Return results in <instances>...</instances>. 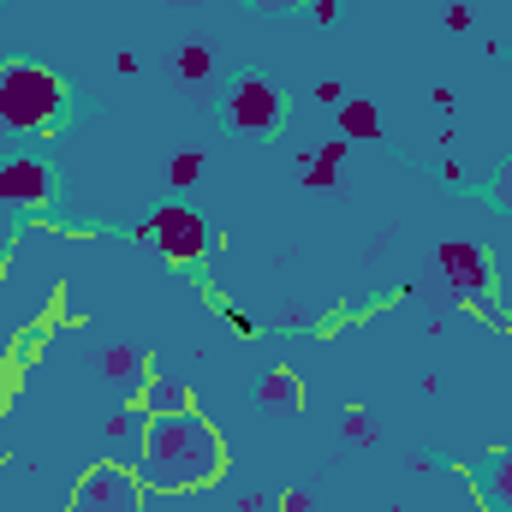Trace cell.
<instances>
[{
	"instance_id": "6da1fadb",
	"label": "cell",
	"mask_w": 512,
	"mask_h": 512,
	"mask_svg": "<svg viewBox=\"0 0 512 512\" xmlns=\"http://www.w3.org/2000/svg\"><path fill=\"white\" fill-rule=\"evenodd\" d=\"M227 465L221 453V435L197 417V411H167V417H149L143 423V441H137V477L149 489H197V483H215Z\"/></svg>"
},
{
	"instance_id": "7a4b0ae2",
	"label": "cell",
	"mask_w": 512,
	"mask_h": 512,
	"mask_svg": "<svg viewBox=\"0 0 512 512\" xmlns=\"http://www.w3.org/2000/svg\"><path fill=\"white\" fill-rule=\"evenodd\" d=\"M60 114H66V90H60V78H54V72L24 66V60L0 66V126H12V131H54V126H60Z\"/></svg>"
},
{
	"instance_id": "3957f363",
	"label": "cell",
	"mask_w": 512,
	"mask_h": 512,
	"mask_svg": "<svg viewBox=\"0 0 512 512\" xmlns=\"http://www.w3.org/2000/svg\"><path fill=\"white\" fill-rule=\"evenodd\" d=\"M72 512H143V477H131L126 465H96L78 477Z\"/></svg>"
},
{
	"instance_id": "277c9868",
	"label": "cell",
	"mask_w": 512,
	"mask_h": 512,
	"mask_svg": "<svg viewBox=\"0 0 512 512\" xmlns=\"http://www.w3.org/2000/svg\"><path fill=\"white\" fill-rule=\"evenodd\" d=\"M143 239H155L167 262H197L203 245H209V227H203L197 209H155L143 221Z\"/></svg>"
},
{
	"instance_id": "5b68a950",
	"label": "cell",
	"mask_w": 512,
	"mask_h": 512,
	"mask_svg": "<svg viewBox=\"0 0 512 512\" xmlns=\"http://www.w3.org/2000/svg\"><path fill=\"white\" fill-rule=\"evenodd\" d=\"M441 274L465 292V298H489V262H483V251L477 245H459V239H447L441 245Z\"/></svg>"
},
{
	"instance_id": "8992f818",
	"label": "cell",
	"mask_w": 512,
	"mask_h": 512,
	"mask_svg": "<svg viewBox=\"0 0 512 512\" xmlns=\"http://www.w3.org/2000/svg\"><path fill=\"white\" fill-rule=\"evenodd\" d=\"M274 120H280V96H274L268 84H256L251 78V84L233 90V126L239 131H268Z\"/></svg>"
},
{
	"instance_id": "52a82bcc",
	"label": "cell",
	"mask_w": 512,
	"mask_h": 512,
	"mask_svg": "<svg viewBox=\"0 0 512 512\" xmlns=\"http://www.w3.org/2000/svg\"><path fill=\"white\" fill-rule=\"evenodd\" d=\"M0 197H6V203H42V197H48L42 161H6V167H0Z\"/></svg>"
},
{
	"instance_id": "ba28073f",
	"label": "cell",
	"mask_w": 512,
	"mask_h": 512,
	"mask_svg": "<svg viewBox=\"0 0 512 512\" xmlns=\"http://www.w3.org/2000/svg\"><path fill=\"white\" fill-rule=\"evenodd\" d=\"M102 376L114 382V393H120V399H131V393L143 387V352H131V346H114V352L102 358Z\"/></svg>"
},
{
	"instance_id": "9c48e42d",
	"label": "cell",
	"mask_w": 512,
	"mask_h": 512,
	"mask_svg": "<svg viewBox=\"0 0 512 512\" xmlns=\"http://www.w3.org/2000/svg\"><path fill=\"white\" fill-rule=\"evenodd\" d=\"M483 501H489V512H512V447L483 459Z\"/></svg>"
},
{
	"instance_id": "30bf717a",
	"label": "cell",
	"mask_w": 512,
	"mask_h": 512,
	"mask_svg": "<svg viewBox=\"0 0 512 512\" xmlns=\"http://www.w3.org/2000/svg\"><path fill=\"white\" fill-rule=\"evenodd\" d=\"M256 399H262L268 411H298V405H304V382H298L292 370H268Z\"/></svg>"
},
{
	"instance_id": "8fae6325",
	"label": "cell",
	"mask_w": 512,
	"mask_h": 512,
	"mask_svg": "<svg viewBox=\"0 0 512 512\" xmlns=\"http://www.w3.org/2000/svg\"><path fill=\"white\" fill-rule=\"evenodd\" d=\"M185 399H191V393H185L179 382H161V376H155V382H143V411H149V417L185 411Z\"/></svg>"
},
{
	"instance_id": "7c38bea8",
	"label": "cell",
	"mask_w": 512,
	"mask_h": 512,
	"mask_svg": "<svg viewBox=\"0 0 512 512\" xmlns=\"http://www.w3.org/2000/svg\"><path fill=\"white\" fill-rule=\"evenodd\" d=\"M340 137H382V114L370 102H340Z\"/></svg>"
},
{
	"instance_id": "4fadbf2b",
	"label": "cell",
	"mask_w": 512,
	"mask_h": 512,
	"mask_svg": "<svg viewBox=\"0 0 512 512\" xmlns=\"http://www.w3.org/2000/svg\"><path fill=\"white\" fill-rule=\"evenodd\" d=\"M209 72H215V60H209V48H203V42H191V48L179 54V78H185V84H203Z\"/></svg>"
},
{
	"instance_id": "5bb4252c",
	"label": "cell",
	"mask_w": 512,
	"mask_h": 512,
	"mask_svg": "<svg viewBox=\"0 0 512 512\" xmlns=\"http://www.w3.org/2000/svg\"><path fill=\"white\" fill-rule=\"evenodd\" d=\"M340 155H346V149H340V143H328V149H322V155L304 167V185H334V173H340Z\"/></svg>"
},
{
	"instance_id": "9a60e30c",
	"label": "cell",
	"mask_w": 512,
	"mask_h": 512,
	"mask_svg": "<svg viewBox=\"0 0 512 512\" xmlns=\"http://www.w3.org/2000/svg\"><path fill=\"white\" fill-rule=\"evenodd\" d=\"M340 429H346V441H358V447H370V441H376V423H370V417H364L358 405H352V411L340 417Z\"/></svg>"
},
{
	"instance_id": "2e32d148",
	"label": "cell",
	"mask_w": 512,
	"mask_h": 512,
	"mask_svg": "<svg viewBox=\"0 0 512 512\" xmlns=\"http://www.w3.org/2000/svg\"><path fill=\"white\" fill-rule=\"evenodd\" d=\"M167 173H173V185H197V179H203V155H191V149H185V155H173V167H167Z\"/></svg>"
},
{
	"instance_id": "e0dca14e",
	"label": "cell",
	"mask_w": 512,
	"mask_h": 512,
	"mask_svg": "<svg viewBox=\"0 0 512 512\" xmlns=\"http://www.w3.org/2000/svg\"><path fill=\"white\" fill-rule=\"evenodd\" d=\"M286 512H310V495H298V489H292V495H286Z\"/></svg>"
},
{
	"instance_id": "ac0fdd59",
	"label": "cell",
	"mask_w": 512,
	"mask_h": 512,
	"mask_svg": "<svg viewBox=\"0 0 512 512\" xmlns=\"http://www.w3.org/2000/svg\"><path fill=\"white\" fill-rule=\"evenodd\" d=\"M256 6H304V0H256Z\"/></svg>"
},
{
	"instance_id": "d6986e66",
	"label": "cell",
	"mask_w": 512,
	"mask_h": 512,
	"mask_svg": "<svg viewBox=\"0 0 512 512\" xmlns=\"http://www.w3.org/2000/svg\"><path fill=\"white\" fill-rule=\"evenodd\" d=\"M507 209H512V173H507Z\"/></svg>"
}]
</instances>
